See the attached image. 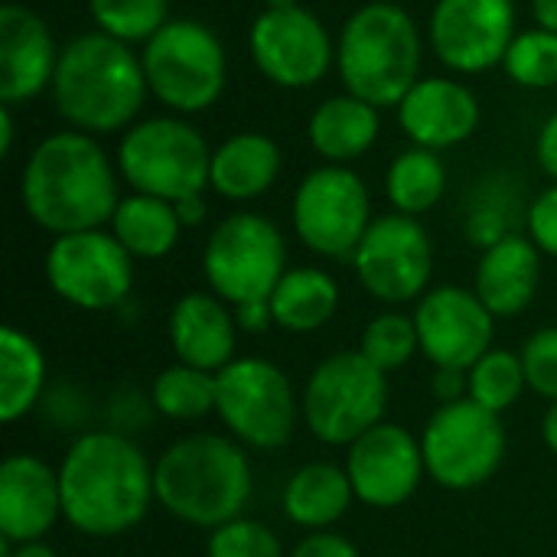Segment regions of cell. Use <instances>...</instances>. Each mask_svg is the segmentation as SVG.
<instances>
[{
    "instance_id": "2e32d148",
    "label": "cell",
    "mask_w": 557,
    "mask_h": 557,
    "mask_svg": "<svg viewBox=\"0 0 557 557\" xmlns=\"http://www.w3.org/2000/svg\"><path fill=\"white\" fill-rule=\"evenodd\" d=\"M248 55L255 69L284 91H307L336 69V39L304 3L261 10L248 26Z\"/></svg>"
},
{
    "instance_id": "3957f363",
    "label": "cell",
    "mask_w": 557,
    "mask_h": 557,
    "mask_svg": "<svg viewBox=\"0 0 557 557\" xmlns=\"http://www.w3.org/2000/svg\"><path fill=\"white\" fill-rule=\"evenodd\" d=\"M49 95L65 127L91 137L124 134L150 98L140 52L98 29L62 46Z\"/></svg>"
},
{
    "instance_id": "7dc6e473",
    "label": "cell",
    "mask_w": 557,
    "mask_h": 557,
    "mask_svg": "<svg viewBox=\"0 0 557 557\" xmlns=\"http://www.w3.org/2000/svg\"><path fill=\"white\" fill-rule=\"evenodd\" d=\"M16 108L0 104V157L13 153V137H16V121H13Z\"/></svg>"
},
{
    "instance_id": "5bb4252c",
    "label": "cell",
    "mask_w": 557,
    "mask_h": 557,
    "mask_svg": "<svg viewBox=\"0 0 557 557\" xmlns=\"http://www.w3.org/2000/svg\"><path fill=\"white\" fill-rule=\"evenodd\" d=\"M349 264L362 290L379 304L385 307L418 304L431 290L434 242L421 225V219L385 212L375 215Z\"/></svg>"
},
{
    "instance_id": "7bdbcfd3",
    "label": "cell",
    "mask_w": 557,
    "mask_h": 557,
    "mask_svg": "<svg viewBox=\"0 0 557 557\" xmlns=\"http://www.w3.org/2000/svg\"><path fill=\"white\" fill-rule=\"evenodd\" d=\"M235 310V323L242 333H268L274 326V313H271V300H248V304H238L232 307Z\"/></svg>"
},
{
    "instance_id": "ab89813d",
    "label": "cell",
    "mask_w": 557,
    "mask_h": 557,
    "mask_svg": "<svg viewBox=\"0 0 557 557\" xmlns=\"http://www.w3.org/2000/svg\"><path fill=\"white\" fill-rule=\"evenodd\" d=\"M287 557H362V555H359V548H356L346 535H339V532L326 529V532H307V535L294 545V552H290Z\"/></svg>"
},
{
    "instance_id": "44dd1931",
    "label": "cell",
    "mask_w": 557,
    "mask_h": 557,
    "mask_svg": "<svg viewBox=\"0 0 557 557\" xmlns=\"http://www.w3.org/2000/svg\"><path fill=\"white\" fill-rule=\"evenodd\" d=\"M62 519L59 467L16 450L0 463V539L10 545L46 542Z\"/></svg>"
},
{
    "instance_id": "d590c367",
    "label": "cell",
    "mask_w": 557,
    "mask_h": 557,
    "mask_svg": "<svg viewBox=\"0 0 557 557\" xmlns=\"http://www.w3.org/2000/svg\"><path fill=\"white\" fill-rule=\"evenodd\" d=\"M359 352L375 366L382 369L385 375H392L395 369L408 366L414 359V352H421L418 346V326H414V317L388 307L382 313H375L366 330H362V339H359Z\"/></svg>"
},
{
    "instance_id": "c3c4849f",
    "label": "cell",
    "mask_w": 557,
    "mask_h": 557,
    "mask_svg": "<svg viewBox=\"0 0 557 557\" xmlns=\"http://www.w3.org/2000/svg\"><path fill=\"white\" fill-rule=\"evenodd\" d=\"M542 441L548 444V450L557 454V401L548 405L545 418H542Z\"/></svg>"
},
{
    "instance_id": "277c9868",
    "label": "cell",
    "mask_w": 557,
    "mask_h": 557,
    "mask_svg": "<svg viewBox=\"0 0 557 557\" xmlns=\"http://www.w3.org/2000/svg\"><path fill=\"white\" fill-rule=\"evenodd\" d=\"M153 490L157 506L189 529L242 519L255 493L248 447L228 434H186L157 457Z\"/></svg>"
},
{
    "instance_id": "ac0fdd59",
    "label": "cell",
    "mask_w": 557,
    "mask_h": 557,
    "mask_svg": "<svg viewBox=\"0 0 557 557\" xmlns=\"http://www.w3.org/2000/svg\"><path fill=\"white\" fill-rule=\"evenodd\" d=\"M346 473L356 490V503L388 512L405 506L428 480L421 437L405 424L382 421L346 447Z\"/></svg>"
},
{
    "instance_id": "30bf717a",
    "label": "cell",
    "mask_w": 557,
    "mask_h": 557,
    "mask_svg": "<svg viewBox=\"0 0 557 557\" xmlns=\"http://www.w3.org/2000/svg\"><path fill=\"white\" fill-rule=\"evenodd\" d=\"M202 274L209 290L232 307L268 300L287 274V238L274 219L238 209L212 225L202 248Z\"/></svg>"
},
{
    "instance_id": "d6a6232c",
    "label": "cell",
    "mask_w": 557,
    "mask_h": 557,
    "mask_svg": "<svg viewBox=\"0 0 557 557\" xmlns=\"http://www.w3.org/2000/svg\"><path fill=\"white\" fill-rule=\"evenodd\" d=\"M88 16L98 33L124 46H147L173 20L170 0H88Z\"/></svg>"
},
{
    "instance_id": "6da1fadb",
    "label": "cell",
    "mask_w": 557,
    "mask_h": 557,
    "mask_svg": "<svg viewBox=\"0 0 557 557\" xmlns=\"http://www.w3.org/2000/svg\"><path fill=\"white\" fill-rule=\"evenodd\" d=\"M62 519L85 539L134 532L157 503L153 463L131 434L82 431L59 460Z\"/></svg>"
},
{
    "instance_id": "4dcf8cb0",
    "label": "cell",
    "mask_w": 557,
    "mask_h": 557,
    "mask_svg": "<svg viewBox=\"0 0 557 557\" xmlns=\"http://www.w3.org/2000/svg\"><path fill=\"white\" fill-rule=\"evenodd\" d=\"M447 193V163L437 150L405 147L385 170V199L392 212L401 215H428L441 206Z\"/></svg>"
},
{
    "instance_id": "1f68e13d",
    "label": "cell",
    "mask_w": 557,
    "mask_h": 557,
    "mask_svg": "<svg viewBox=\"0 0 557 557\" xmlns=\"http://www.w3.org/2000/svg\"><path fill=\"white\" fill-rule=\"evenodd\" d=\"M153 411L166 421H202L215 414V375L173 362L150 385Z\"/></svg>"
},
{
    "instance_id": "ee69618b",
    "label": "cell",
    "mask_w": 557,
    "mask_h": 557,
    "mask_svg": "<svg viewBox=\"0 0 557 557\" xmlns=\"http://www.w3.org/2000/svg\"><path fill=\"white\" fill-rule=\"evenodd\" d=\"M173 206H176V215H180L183 228H199L209 219V199H206V193H193V196H186V199H180Z\"/></svg>"
},
{
    "instance_id": "f35d334b",
    "label": "cell",
    "mask_w": 557,
    "mask_h": 557,
    "mask_svg": "<svg viewBox=\"0 0 557 557\" xmlns=\"http://www.w3.org/2000/svg\"><path fill=\"white\" fill-rule=\"evenodd\" d=\"M525 235L539 245L545 258L557 261V183H548L535 199H529Z\"/></svg>"
},
{
    "instance_id": "8fae6325",
    "label": "cell",
    "mask_w": 557,
    "mask_h": 557,
    "mask_svg": "<svg viewBox=\"0 0 557 557\" xmlns=\"http://www.w3.org/2000/svg\"><path fill=\"white\" fill-rule=\"evenodd\" d=\"M372 215L369 183L352 166L320 163L294 189L290 228L297 242L326 261H352Z\"/></svg>"
},
{
    "instance_id": "484cf974",
    "label": "cell",
    "mask_w": 557,
    "mask_h": 557,
    "mask_svg": "<svg viewBox=\"0 0 557 557\" xmlns=\"http://www.w3.org/2000/svg\"><path fill=\"white\" fill-rule=\"evenodd\" d=\"M356 503V490L349 483L346 467L313 460L290 473L281 506L290 525L307 532H326L336 529Z\"/></svg>"
},
{
    "instance_id": "f6af8a7d",
    "label": "cell",
    "mask_w": 557,
    "mask_h": 557,
    "mask_svg": "<svg viewBox=\"0 0 557 557\" xmlns=\"http://www.w3.org/2000/svg\"><path fill=\"white\" fill-rule=\"evenodd\" d=\"M0 557H59V552L46 542H29V545H10L0 539Z\"/></svg>"
},
{
    "instance_id": "7a4b0ae2",
    "label": "cell",
    "mask_w": 557,
    "mask_h": 557,
    "mask_svg": "<svg viewBox=\"0 0 557 557\" xmlns=\"http://www.w3.org/2000/svg\"><path fill=\"white\" fill-rule=\"evenodd\" d=\"M20 202L29 222L52 238L108 228L121 202V173L101 137L62 127L46 134L20 173Z\"/></svg>"
},
{
    "instance_id": "d4e9b609",
    "label": "cell",
    "mask_w": 557,
    "mask_h": 557,
    "mask_svg": "<svg viewBox=\"0 0 557 557\" xmlns=\"http://www.w3.org/2000/svg\"><path fill=\"white\" fill-rule=\"evenodd\" d=\"M382 134V111L349 91L323 98L307 117V140L323 163L352 166Z\"/></svg>"
},
{
    "instance_id": "7402d4cb",
    "label": "cell",
    "mask_w": 557,
    "mask_h": 557,
    "mask_svg": "<svg viewBox=\"0 0 557 557\" xmlns=\"http://www.w3.org/2000/svg\"><path fill=\"white\" fill-rule=\"evenodd\" d=\"M238 323L232 304L215 297L212 290H189L170 307L166 336L176 362L202 369V372H222L228 362H235L238 349Z\"/></svg>"
},
{
    "instance_id": "ba28073f",
    "label": "cell",
    "mask_w": 557,
    "mask_h": 557,
    "mask_svg": "<svg viewBox=\"0 0 557 557\" xmlns=\"http://www.w3.org/2000/svg\"><path fill=\"white\" fill-rule=\"evenodd\" d=\"M215 418L242 447L271 454L294 441L304 421L290 375L258 356H238L215 372Z\"/></svg>"
},
{
    "instance_id": "74e56055",
    "label": "cell",
    "mask_w": 557,
    "mask_h": 557,
    "mask_svg": "<svg viewBox=\"0 0 557 557\" xmlns=\"http://www.w3.org/2000/svg\"><path fill=\"white\" fill-rule=\"evenodd\" d=\"M525 382L535 395L557 401V326H542L522 343Z\"/></svg>"
},
{
    "instance_id": "ffe728a7",
    "label": "cell",
    "mask_w": 557,
    "mask_h": 557,
    "mask_svg": "<svg viewBox=\"0 0 557 557\" xmlns=\"http://www.w3.org/2000/svg\"><path fill=\"white\" fill-rule=\"evenodd\" d=\"M62 46L26 3L0 7V104L26 108L52 88Z\"/></svg>"
},
{
    "instance_id": "e0dca14e",
    "label": "cell",
    "mask_w": 557,
    "mask_h": 557,
    "mask_svg": "<svg viewBox=\"0 0 557 557\" xmlns=\"http://www.w3.org/2000/svg\"><path fill=\"white\" fill-rule=\"evenodd\" d=\"M421 356L434 369H467L493 349L496 317L463 284H437L414 304Z\"/></svg>"
},
{
    "instance_id": "f1b7e54d",
    "label": "cell",
    "mask_w": 557,
    "mask_h": 557,
    "mask_svg": "<svg viewBox=\"0 0 557 557\" xmlns=\"http://www.w3.org/2000/svg\"><path fill=\"white\" fill-rule=\"evenodd\" d=\"M46 356L39 343L20 330H0V421L16 424L46 398Z\"/></svg>"
},
{
    "instance_id": "52a82bcc",
    "label": "cell",
    "mask_w": 557,
    "mask_h": 557,
    "mask_svg": "<svg viewBox=\"0 0 557 557\" xmlns=\"http://www.w3.org/2000/svg\"><path fill=\"white\" fill-rule=\"evenodd\" d=\"M114 163L131 193L180 202L209 189L212 147L189 117L153 114L121 134Z\"/></svg>"
},
{
    "instance_id": "60d3db41",
    "label": "cell",
    "mask_w": 557,
    "mask_h": 557,
    "mask_svg": "<svg viewBox=\"0 0 557 557\" xmlns=\"http://www.w3.org/2000/svg\"><path fill=\"white\" fill-rule=\"evenodd\" d=\"M431 395H434L437 405H454V401L470 398V375H467V369H434Z\"/></svg>"
},
{
    "instance_id": "d6986e66",
    "label": "cell",
    "mask_w": 557,
    "mask_h": 557,
    "mask_svg": "<svg viewBox=\"0 0 557 557\" xmlns=\"http://www.w3.org/2000/svg\"><path fill=\"white\" fill-rule=\"evenodd\" d=\"M401 134L424 150H454L467 144L483 121L476 91L460 75H421L395 108Z\"/></svg>"
},
{
    "instance_id": "8992f818",
    "label": "cell",
    "mask_w": 557,
    "mask_h": 557,
    "mask_svg": "<svg viewBox=\"0 0 557 557\" xmlns=\"http://www.w3.org/2000/svg\"><path fill=\"white\" fill-rule=\"evenodd\" d=\"M140 65L150 98L180 117L215 108L228 85V55L219 33L193 16H173L140 46Z\"/></svg>"
},
{
    "instance_id": "9a60e30c",
    "label": "cell",
    "mask_w": 557,
    "mask_h": 557,
    "mask_svg": "<svg viewBox=\"0 0 557 557\" xmlns=\"http://www.w3.org/2000/svg\"><path fill=\"white\" fill-rule=\"evenodd\" d=\"M431 55L450 75H486L519 36L516 0H434L424 23Z\"/></svg>"
},
{
    "instance_id": "f546056e",
    "label": "cell",
    "mask_w": 557,
    "mask_h": 557,
    "mask_svg": "<svg viewBox=\"0 0 557 557\" xmlns=\"http://www.w3.org/2000/svg\"><path fill=\"white\" fill-rule=\"evenodd\" d=\"M525 212H529V202H522V189L516 176L506 170H496L473 186L467 199V212H463V235L470 245L486 251L506 235L522 232L519 222H525Z\"/></svg>"
},
{
    "instance_id": "cb8c5ba5",
    "label": "cell",
    "mask_w": 557,
    "mask_h": 557,
    "mask_svg": "<svg viewBox=\"0 0 557 557\" xmlns=\"http://www.w3.org/2000/svg\"><path fill=\"white\" fill-rule=\"evenodd\" d=\"M284 170V153L261 131H238L212 147L209 189L225 202H255L274 189Z\"/></svg>"
},
{
    "instance_id": "9c48e42d",
    "label": "cell",
    "mask_w": 557,
    "mask_h": 557,
    "mask_svg": "<svg viewBox=\"0 0 557 557\" xmlns=\"http://www.w3.org/2000/svg\"><path fill=\"white\" fill-rule=\"evenodd\" d=\"M388 375L359 349L326 356L300 392L304 428L326 447H349L385 421Z\"/></svg>"
},
{
    "instance_id": "4316f807",
    "label": "cell",
    "mask_w": 557,
    "mask_h": 557,
    "mask_svg": "<svg viewBox=\"0 0 557 557\" xmlns=\"http://www.w3.org/2000/svg\"><path fill=\"white\" fill-rule=\"evenodd\" d=\"M271 300V313H274V326L284 333H317L326 323H333V317L339 313L343 304V290L339 281L313 264H300V268H287V274L277 281Z\"/></svg>"
},
{
    "instance_id": "681fc988",
    "label": "cell",
    "mask_w": 557,
    "mask_h": 557,
    "mask_svg": "<svg viewBox=\"0 0 557 557\" xmlns=\"http://www.w3.org/2000/svg\"><path fill=\"white\" fill-rule=\"evenodd\" d=\"M300 0H264L268 10H284V7H297Z\"/></svg>"
},
{
    "instance_id": "bcb514c9",
    "label": "cell",
    "mask_w": 557,
    "mask_h": 557,
    "mask_svg": "<svg viewBox=\"0 0 557 557\" xmlns=\"http://www.w3.org/2000/svg\"><path fill=\"white\" fill-rule=\"evenodd\" d=\"M529 10L535 26L557 33V0H529Z\"/></svg>"
},
{
    "instance_id": "836d02e7",
    "label": "cell",
    "mask_w": 557,
    "mask_h": 557,
    "mask_svg": "<svg viewBox=\"0 0 557 557\" xmlns=\"http://www.w3.org/2000/svg\"><path fill=\"white\" fill-rule=\"evenodd\" d=\"M467 375H470V398L493 414L509 411L529 388L522 356L503 346H493L483 359H476Z\"/></svg>"
},
{
    "instance_id": "e575fe53",
    "label": "cell",
    "mask_w": 557,
    "mask_h": 557,
    "mask_svg": "<svg viewBox=\"0 0 557 557\" xmlns=\"http://www.w3.org/2000/svg\"><path fill=\"white\" fill-rule=\"evenodd\" d=\"M503 72L512 85L525 91L557 88V33L542 26L519 29L503 59Z\"/></svg>"
},
{
    "instance_id": "b9f144b4",
    "label": "cell",
    "mask_w": 557,
    "mask_h": 557,
    "mask_svg": "<svg viewBox=\"0 0 557 557\" xmlns=\"http://www.w3.org/2000/svg\"><path fill=\"white\" fill-rule=\"evenodd\" d=\"M535 163L542 166V173L552 183H557V111H552L542 121V127L535 134Z\"/></svg>"
},
{
    "instance_id": "8d00e7d4",
    "label": "cell",
    "mask_w": 557,
    "mask_h": 557,
    "mask_svg": "<svg viewBox=\"0 0 557 557\" xmlns=\"http://www.w3.org/2000/svg\"><path fill=\"white\" fill-rule=\"evenodd\" d=\"M206 557H287L277 532L258 519H232L209 532Z\"/></svg>"
},
{
    "instance_id": "603a6c76",
    "label": "cell",
    "mask_w": 557,
    "mask_h": 557,
    "mask_svg": "<svg viewBox=\"0 0 557 557\" xmlns=\"http://www.w3.org/2000/svg\"><path fill=\"white\" fill-rule=\"evenodd\" d=\"M542 261L545 255L539 251V245L525 232H512L480 255L473 290L496 320L519 317L539 297Z\"/></svg>"
},
{
    "instance_id": "7c38bea8",
    "label": "cell",
    "mask_w": 557,
    "mask_h": 557,
    "mask_svg": "<svg viewBox=\"0 0 557 557\" xmlns=\"http://www.w3.org/2000/svg\"><path fill=\"white\" fill-rule=\"evenodd\" d=\"M421 450L428 480L441 490H480L499 473L509 450L503 414L486 411L473 398L437 405L421 431Z\"/></svg>"
},
{
    "instance_id": "5b68a950",
    "label": "cell",
    "mask_w": 557,
    "mask_h": 557,
    "mask_svg": "<svg viewBox=\"0 0 557 557\" xmlns=\"http://www.w3.org/2000/svg\"><path fill=\"white\" fill-rule=\"evenodd\" d=\"M428 36L418 20L392 0L356 7L336 36V72L343 91L375 104L398 108L421 78Z\"/></svg>"
},
{
    "instance_id": "4fadbf2b",
    "label": "cell",
    "mask_w": 557,
    "mask_h": 557,
    "mask_svg": "<svg viewBox=\"0 0 557 557\" xmlns=\"http://www.w3.org/2000/svg\"><path fill=\"white\" fill-rule=\"evenodd\" d=\"M42 271L52 294L85 313L117 310L134 290V258L108 228L52 238Z\"/></svg>"
},
{
    "instance_id": "83f0119b",
    "label": "cell",
    "mask_w": 557,
    "mask_h": 557,
    "mask_svg": "<svg viewBox=\"0 0 557 557\" xmlns=\"http://www.w3.org/2000/svg\"><path fill=\"white\" fill-rule=\"evenodd\" d=\"M108 232L124 245L134 261H160L180 245V235L186 228L173 202L147 193H127L121 196Z\"/></svg>"
}]
</instances>
